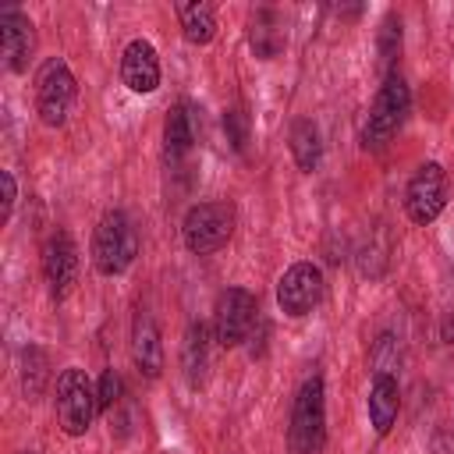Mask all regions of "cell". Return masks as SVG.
I'll return each mask as SVG.
<instances>
[{
    "label": "cell",
    "mask_w": 454,
    "mask_h": 454,
    "mask_svg": "<svg viewBox=\"0 0 454 454\" xmlns=\"http://www.w3.org/2000/svg\"><path fill=\"white\" fill-rule=\"evenodd\" d=\"M74 96H78V82L71 74V67L57 57V60H46L39 78H35V114L46 128H64L67 117H71V106H74Z\"/></svg>",
    "instance_id": "obj_6"
},
{
    "label": "cell",
    "mask_w": 454,
    "mask_h": 454,
    "mask_svg": "<svg viewBox=\"0 0 454 454\" xmlns=\"http://www.w3.org/2000/svg\"><path fill=\"white\" fill-rule=\"evenodd\" d=\"M0 46H4L7 71L21 74L28 67L32 50H35V32H32V21L25 11H18V7L0 11Z\"/></svg>",
    "instance_id": "obj_12"
},
{
    "label": "cell",
    "mask_w": 454,
    "mask_h": 454,
    "mask_svg": "<svg viewBox=\"0 0 454 454\" xmlns=\"http://www.w3.org/2000/svg\"><path fill=\"white\" fill-rule=\"evenodd\" d=\"M96 401H99V411H103V415L117 408V401H121V376H117L114 369H106V372L99 376V387H96Z\"/></svg>",
    "instance_id": "obj_24"
},
{
    "label": "cell",
    "mask_w": 454,
    "mask_h": 454,
    "mask_svg": "<svg viewBox=\"0 0 454 454\" xmlns=\"http://www.w3.org/2000/svg\"><path fill=\"white\" fill-rule=\"evenodd\" d=\"M234 234V209L227 202H195L181 220V241L192 255L220 252Z\"/></svg>",
    "instance_id": "obj_4"
},
{
    "label": "cell",
    "mask_w": 454,
    "mask_h": 454,
    "mask_svg": "<svg viewBox=\"0 0 454 454\" xmlns=\"http://www.w3.org/2000/svg\"><path fill=\"white\" fill-rule=\"evenodd\" d=\"M21 454H35V450H21Z\"/></svg>",
    "instance_id": "obj_28"
},
{
    "label": "cell",
    "mask_w": 454,
    "mask_h": 454,
    "mask_svg": "<svg viewBox=\"0 0 454 454\" xmlns=\"http://www.w3.org/2000/svg\"><path fill=\"white\" fill-rule=\"evenodd\" d=\"M287 443L294 454H319L326 443V390L323 376H309L291 404V426Z\"/></svg>",
    "instance_id": "obj_1"
},
{
    "label": "cell",
    "mask_w": 454,
    "mask_h": 454,
    "mask_svg": "<svg viewBox=\"0 0 454 454\" xmlns=\"http://www.w3.org/2000/svg\"><path fill=\"white\" fill-rule=\"evenodd\" d=\"M223 135H227V142H231L238 153H245V145H248V138H252V121H248V114H245L241 106L223 110Z\"/></svg>",
    "instance_id": "obj_23"
},
{
    "label": "cell",
    "mask_w": 454,
    "mask_h": 454,
    "mask_svg": "<svg viewBox=\"0 0 454 454\" xmlns=\"http://www.w3.org/2000/svg\"><path fill=\"white\" fill-rule=\"evenodd\" d=\"M46 383H50V358H46L43 348L28 344L21 351V390H25V397H39L46 390Z\"/></svg>",
    "instance_id": "obj_20"
},
{
    "label": "cell",
    "mask_w": 454,
    "mask_h": 454,
    "mask_svg": "<svg viewBox=\"0 0 454 454\" xmlns=\"http://www.w3.org/2000/svg\"><path fill=\"white\" fill-rule=\"evenodd\" d=\"M408 110H411L408 82L390 71V74L383 78V85H380L372 106H369V117H365V128H362V145H365V149H383V145L397 135V128L404 124Z\"/></svg>",
    "instance_id": "obj_3"
},
{
    "label": "cell",
    "mask_w": 454,
    "mask_h": 454,
    "mask_svg": "<svg viewBox=\"0 0 454 454\" xmlns=\"http://www.w3.org/2000/svg\"><path fill=\"white\" fill-rule=\"evenodd\" d=\"M323 301V273L316 262H294L277 280V305L284 316L301 319Z\"/></svg>",
    "instance_id": "obj_9"
},
{
    "label": "cell",
    "mask_w": 454,
    "mask_h": 454,
    "mask_svg": "<svg viewBox=\"0 0 454 454\" xmlns=\"http://www.w3.org/2000/svg\"><path fill=\"white\" fill-rule=\"evenodd\" d=\"M259 305H255V294L245 291V287H227L216 294V305H213V340L220 348H238L241 340L252 337V326H255V316Z\"/></svg>",
    "instance_id": "obj_7"
},
{
    "label": "cell",
    "mask_w": 454,
    "mask_h": 454,
    "mask_svg": "<svg viewBox=\"0 0 454 454\" xmlns=\"http://www.w3.org/2000/svg\"><path fill=\"white\" fill-rule=\"evenodd\" d=\"M397 411H401V387L394 376H372V387H369V422L376 429V436H387L397 422Z\"/></svg>",
    "instance_id": "obj_16"
},
{
    "label": "cell",
    "mask_w": 454,
    "mask_h": 454,
    "mask_svg": "<svg viewBox=\"0 0 454 454\" xmlns=\"http://www.w3.org/2000/svg\"><path fill=\"white\" fill-rule=\"evenodd\" d=\"M387 266H390V241H387V231L376 227L369 234V241L358 248V270H362V277L376 280L387 273Z\"/></svg>",
    "instance_id": "obj_21"
},
{
    "label": "cell",
    "mask_w": 454,
    "mask_h": 454,
    "mask_svg": "<svg viewBox=\"0 0 454 454\" xmlns=\"http://www.w3.org/2000/svg\"><path fill=\"white\" fill-rule=\"evenodd\" d=\"M181 372L188 387H202L209 372V330L206 323H192L181 340Z\"/></svg>",
    "instance_id": "obj_17"
},
{
    "label": "cell",
    "mask_w": 454,
    "mask_h": 454,
    "mask_svg": "<svg viewBox=\"0 0 454 454\" xmlns=\"http://www.w3.org/2000/svg\"><path fill=\"white\" fill-rule=\"evenodd\" d=\"M248 46L259 60H273L280 57V50L287 46V25L284 14L277 7H255L248 18Z\"/></svg>",
    "instance_id": "obj_13"
},
{
    "label": "cell",
    "mask_w": 454,
    "mask_h": 454,
    "mask_svg": "<svg viewBox=\"0 0 454 454\" xmlns=\"http://www.w3.org/2000/svg\"><path fill=\"white\" fill-rule=\"evenodd\" d=\"M447 199H450L447 170L429 160V163H422V167L411 174V181H408V188H404V213H408L411 223L426 227V223H433V220L443 213Z\"/></svg>",
    "instance_id": "obj_8"
},
{
    "label": "cell",
    "mask_w": 454,
    "mask_h": 454,
    "mask_svg": "<svg viewBox=\"0 0 454 454\" xmlns=\"http://www.w3.org/2000/svg\"><path fill=\"white\" fill-rule=\"evenodd\" d=\"M369 362H372V376H394L397 365H401V344H397V337L394 333H380L372 340Z\"/></svg>",
    "instance_id": "obj_22"
},
{
    "label": "cell",
    "mask_w": 454,
    "mask_h": 454,
    "mask_svg": "<svg viewBox=\"0 0 454 454\" xmlns=\"http://www.w3.org/2000/svg\"><path fill=\"white\" fill-rule=\"evenodd\" d=\"M397 50H401V21L390 14L383 21V28H380V57H383V64H390L397 57Z\"/></svg>",
    "instance_id": "obj_25"
},
{
    "label": "cell",
    "mask_w": 454,
    "mask_h": 454,
    "mask_svg": "<svg viewBox=\"0 0 454 454\" xmlns=\"http://www.w3.org/2000/svg\"><path fill=\"white\" fill-rule=\"evenodd\" d=\"M443 340L454 344V316H443Z\"/></svg>",
    "instance_id": "obj_27"
},
{
    "label": "cell",
    "mask_w": 454,
    "mask_h": 454,
    "mask_svg": "<svg viewBox=\"0 0 454 454\" xmlns=\"http://www.w3.org/2000/svg\"><path fill=\"white\" fill-rule=\"evenodd\" d=\"M195 138H199V106L181 99V103L170 106V114L163 121V153H167V160L188 156Z\"/></svg>",
    "instance_id": "obj_14"
},
{
    "label": "cell",
    "mask_w": 454,
    "mask_h": 454,
    "mask_svg": "<svg viewBox=\"0 0 454 454\" xmlns=\"http://www.w3.org/2000/svg\"><path fill=\"white\" fill-rule=\"evenodd\" d=\"M291 156L298 163V170L312 174L323 160V142H319V128L309 121V117H298L291 124Z\"/></svg>",
    "instance_id": "obj_19"
},
{
    "label": "cell",
    "mask_w": 454,
    "mask_h": 454,
    "mask_svg": "<svg viewBox=\"0 0 454 454\" xmlns=\"http://www.w3.org/2000/svg\"><path fill=\"white\" fill-rule=\"evenodd\" d=\"M43 280H46L53 301H64L71 294V287L78 280V248H74L71 234L53 231L43 241Z\"/></svg>",
    "instance_id": "obj_10"
},
{
    "label": "cell",
    "mask_w": 454,
    "mask_h": 454,
    "mask_svg": "<svg viewBox=\"0 0 454 454\" xmlns=\"http://www.w3.org/2000/svg\"><path fill=\"white\" fill-rule=\"evenodd\" d=\"M131 358L145 380H156L163 369V344H160V330L149 312H135L131 319Z\"/></svg>",
    "instance_id": "obj_15"
},
{
    "label": "cell",
    "mask_w": 454,
    "mask_h": 454,
    "mask_svg": "<svg viewBox=\"0 0 454 454\" xmlns=\"http://www.w3.org/2000/svg\"><path fill=\"white\" fill-rule=\"evenodd\" d=\"M135 255H138V234H135L128 213H121V209L103 213V220L96 223V234H92V266H96V273L117 277L135 262Z\"/></svg>",
    "instance_id": "obj_2"
},
{
    "label": "cell",
    "mask_w": 454,
    "mask_h": 454,
    "mask_svg": "<svg viewBox=\"0 0 454 454\" xmlns=\"http://www.w3.org/2000/svg\"><path fill=\"white\" fill-rule=\"evenodd\" d=\"M0 184H4V220H11V209H14V199H18V192H14V174L11 170H4L0 174Z\"/></svg>",
    "instance_id": "obj_26"
},
{
    "label": "cell",
    "mask_w": 454,
    "mask_h": 454,
    "mask_svg": "<svg viewBox=\"0 0 454 454\" xmlns=\"http://www.w3.org/2000/svg\"><path fill=\"white\" fill-rule=\"evenodd\" d=\"M174 11H177V18H181V35H184L192 46L213 43V35H216V11H213V4H206V0L174 4Z\"/></svg>",
    "instance_id": "obj_18"
},
{
    "label": "cell",
    "mask_w": 454,
    "mask_h": 454,
    "mask_svg": "<svg viewBox=\"0 0 454 454\" xmlns=\"http://www.w3.org/2000/svg\"><path fill=\"white\" fill-rule=\"evenodd\" d=\"M96 411H99V401H96L92 380L85 376V369L67 365L57 376V422H60V429L67 436H85Z\"/></svg>",
    "instance_id": "obj_5"
},
{
    "label": "cell",
    "mask_w": 454,
    "mask_h": 454,
    "mask_svg": "<svg viewBox=\"0 0 454 454\" xmlns=\"http://www.w3.org/2000/svg\"><path fill=\"white\" fill-rule=\"evenodd\" d=\"M121 82L138 92V96H149L160 89V57H156V46L149 39H131L121 53Z\"/></svg>",
    "instance_id": "obj_11"
}]
</instances>
